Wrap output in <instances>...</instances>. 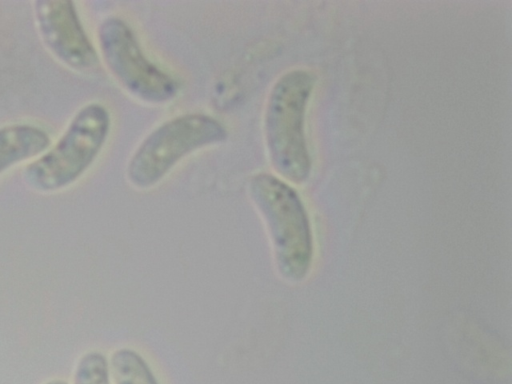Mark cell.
<instances>
[{
    "label": "cell",
    "instance_id": "6da1fadb",
    "mask_svg": "<svg viewBox=\"0 0 512 384\" xmlns=\"http://www.w3.org/2000/svg\"><path fill=\"white\" fill-rule=\"evenodd\" d=\"M248 192L267 228L279 275L302 281L309 272L313 242L308 215L297 192L270 173L255 174Z\"/></svg>",
    "mask_w": 512,
    "mask_h": 384
},
{
    "label": "cell",
    "instance_id": "7a4b0ae2",
    "mask_svg": "<svg viewBox=\"0 0 512 384\" xmlns=\"http://www.w3.org/2000/svg\"><path fill=\"white\" fill-rule=\"evenodd\" d=\"M314 82L313 74L304 69L284 73L270 90L264 114L271 164L279 175L295 184L303 183L311 169L304 120Z\"/></svg>",
    "mask_w": 512,
    "mask_h": 384
},
{
    "label": "cell",
    "instance_id": "3957f363",
    "mask_svg": "<svg viewBox=\"0 0 512 384\" xmlns=\"http://www.w3.org/2000/svg\"><path fill=\"white\" fill-rule=\"evenodd\" d=\"M110 129V115L100 103L83 106L56 144L28 164L23 177L33 189L52 192L75 182L101 151Z\"/></svg>",
    "mask_w": 512,
    "mask_h": 384
},
{
    "label": "cell",
    "instance_id": "277c9868",
    "mask_svg": "<svg viewBox=\"0 0 512 384\" xmlns=\"http://www.w3.org/2000/svg\"><path fill=\"white\" fill-rule=\"evenodd\" d=\"M226 138L225 126L212 116L188 113L174 117L154 129L136 149L128 164V180L136 188H150L187 154Z\"/></svg>",
    "mask_w": 512,
    "mask_h": 384
},
{
    "label": "cell",
    "instance_id": "5b68a950",
    "mask_svg": "<svg viewBox=\"0 0 512 384\" xmlns=\"http://www.w3.org/2000/svg\"><path fill=\"white\" fill-rule=\"evenodd\" d=\"M98 41L108 69L132 95L153 104L175 97L177 82L146 57L124 20L115 16L103 20L98 28Z\"/></svg>",
    "mask_w": 512,
    "mask_h": 384
},
{
    "label": "cell",
    "instance_id": "8992f818",
    "mask_svg": "<svg viewBox=\"0 0 512 384\" xmlns=\"http://www.w3.org/2000/svg\"><path fill=\"white\" fill-rule=\"evenodd\" d=\"M34 14L40 36L62 63L86 71L98 64V54L70 0H38Z\"/></svg>",
    "mask_w": 512,
    "mask_h": 384
},
{
    "label": "cell",
    "instance_id": "52a82bcc",
    "mask_svg": "<svg viewBox=\"0 0 512 384\" xmlns=\"http://www.w3.org/2000/svg\"><path fill=\"white\" fill-rule=\"evenodd\" d=\"M50 144L49 134L39 126L17 123L0 127V174L45 152Z\"/></svg>",
    "mask_w": 512,
    "mask_h": 384
},
{
    "label": "cell",
    "instance_id": "ba28073f",
    "mask_svg": "<svg viewBox=\"0 0 512 384\" xmlns=\"http://www.w3.org/2000/svg\"><path fill=\"white\" fill-rule=\"evenodd\" d=\"M114 384H158L150 366L134 349L119 348L110 357Z\"/></svg>",
    "mask_w": 512,
    "mask_h": 384
},
{
    "label": "cell",
    "instance_id": "9c48e42d",
    "mask_svg": "<svg viewBox=\"0 0 512 384\" xmlns=\"http://www.w3.org/2000/svg\"><path fill=\"white\" fill-rule=\"evenodd\" d=\"M109 364L99 351H89L78 361L73 384H110Z\"/></svg>",
    "mask_w": 512,
    "mask_h": 384
},
{
    "label": "cell",
    "instance_id": "30bf717a",
    "mask_svg": "<svg viewBox=\"0 0 512 384\" xmlns=\"http://www.w3.org/2000/svg\"><path fill=\"white\" fill-rule=\"evenodd\" d=\"M45 384H68V383L61 379H54V380L46 382Z\"/></svg>",
    "mask_w": 512,
    "mask_h": 384
}]
</instances>
